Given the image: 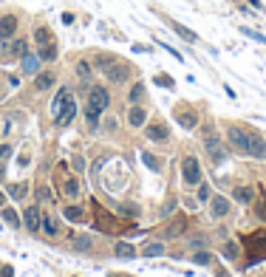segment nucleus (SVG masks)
Returning a JSON list of instances; mask_svg holds the SVG:
<instances>
[{
    "label": "nucleus",
    "instance_id": "nucleus-1",
    "mask_svg": "<svg viewBox=\"0 0 266 277\" xmlns=\"http://www.w3.org/2000/svg\"><path fill=\"white\" fill-rule=\"evenodd\" d=\"M111 105V93L105 91L102 85H94L91 91H88V105H85V122H88V128L94 130L96 125H99L102 114L108 110Z\"/></svg>",
    "mask_w": 266,
    "mask_h": 277
},
{
    "label": "nucleus",
    "instance_id": "nucleus-2",
    "mask_svg": "<svg viewBox=\"0 0 266 277\" xmlns=\"http://www.w3.org/2000/svg\"><path fill=\"white\" fill-rule=\"evenodd\" d=\"M102 71H105V77H108L111 85H125L130 77H133V68H130L128 63H122V60H102Z\"/></svg>",
    "mask_w": 266,
    "mask_h": 277
},
{
    "label": "nucleus",
    "instance_id": "nucleus-3",
    "mask_svg": "<svg viewBox=\"0 0 266 277\" xmlns=\"http://www.w3.org/2000/svg\"><path fill=\"white\" fill-rule=\"evenodd\" d=\"M201 136H204V150L209 153V158H212L216 164H221L227 153H224V142H221V136H218V130L216 128H204Z\"/></svg>",
    "mask_w": 266,
    "mask_h": 277
},
{
    "label": "nucleus",
    "instance_id": "nucleus-4",
    "mask_svg": "<svg viewBox=\"0 0 266 277\" xmlns=\"http://www.w3.org/2000/svg\"><path fill=\"white\" fill-rule=\"evenodd\" d=\"M181 173H184V184H201V164L195 156H187L181 161Z\"/></svg>",
    "mask_w": 266,
    "mask_h": 277
},
{
    "label": "nucleus",
    "instance_id": "nucleus-5",
    "mask_svg": "<svg viewBox=\"0 0 266 277\" xmlns=\"http://www.w3.org/2000/svg\"><path fill=\"white\" fill-rule=\"evenodd\" d=\"M74 114H77V102H74V93H68L65 102H63V107H60V114L54 116V122H57L60 128H63V125H71Z\"/></svg>",
    "mask_w": 266,
    "mask_h": 277
},
{
    "label": "nucleus",
    "instance_id": "nucleus-6",
    "mask_svg": "<svg viewBox=\"0 0 266 277\" xmlns=\"http://www.w3.org/2000/svg\"><path fill=\"white\" fill-rule=\"evenodd\" d=\"M20 29V20L15 15H3L0 17V40H12Z\"/></svg>",
    "mask_w": 266,
    "mask_h": 277
},
{
    "label": "nucleus",
    "instance_id": "nucleus-7",
    "mask_svg": "<svg viewBox=\"0 0 266 277\" xmlns=\"http://www.w3.org/2000/svg\"><path fill=\"white\" fill-rule=\"evenodd\" d=\"M227 136H230V144L238 150V153H246V144H249V133H246L244 128H230V130H227Z\"/></svg>",
    "mask_w": 266,
    "mask_h": 277
},
{
    "label": "nucleus",
    "instance_id": "nucleus-8",
    "mask_svg": "<svg viewBox=\"0 0 266 277\" xmlns=\"http://www.w3.org/2000/svg\"><path fill=\"white\" fill-rule=\"evenodd\" d=\"M144 136H147L150 142H167V139H170V130H167L165 122H150L147 130H144Z\"/></svg>",
    "mask_w": 266,
    "mask_h": 277
},
{
    "label": "nucleus",
    "instance_id": "nucleus-9",
    "mask_svg": "<svg viewBox=\"0 0 266 277\" xmlns=\"http://www.w3.org/2000/svg\"><path fill=\"white\" fill-rule=\"evenodd\" d=\"M246 156H252V158H266V142H263V136H258V133H249V144H246Z\"/></svg>",
    "mask_w": 266,
    "mask_h": 277
},
{
    "label": "nucleus",
    "instance_id": "nucleus-10",
    "mask_svg": "<svg viewBox=\"0 0 266 277\" xmlns=\"http://www.w3.org/2000/svg\"><path fill=\"white\" fill-rule=\"evenodd\" d=\"M40 63H43V60L37 57V54H23L20 57V71L26 74V77H37V74H40Z\"/></svg>",
    "mask_w": 266,
    "mask_h": 277
},
{
    "label": "nucleus",
    "instance_id": "nucleus-11",
    "mask_svg": "<svg viewBox=\"0 0 266 277\" xmlns=\"http://www.w3.org/2000/svg\"><path fill=\"white\" fill-rule=\"evenodd\" d=\"M176 122H179L184 130H193L195 125H198V116H195L193 110H181V107H176Z\"/></svg>",
    "mask_w": 266,
    "mask_h": 277
},
{
    "label": "nucleus",
    "instance_id": "nucleus-12",
    "mask_svg": "<svg viewBox=\"0 0 266 277\" xmlns=\"http://www.w3.org/2000/svg\"><path fill=\"white\" fill-rule=\"evenodd\" d=\"M209 201H212V209H209L212 218H224V215L230 212V201L224 198V195H216V198H209Z\"/></svg>",
    "mask_w": 266,
    "mask_h": 277
},
{
    "label": "nucleus",
    "instance_id": "nucleus-13",
    "mask_svg": "<svg viewBox=\"0 0 266 277\" xmlns=\"http://www.w3.org/2000/svg\"><path fill=\"white\" fill-rule=\"evenodd\" d=\"M144 119H147L144 107H139V105H133V107H130V114H128V125H130V128H142V125H144Z\"/></svg>",
    "mask_w": 266,
    "mask_h": 277
},
{
    "label": "nucleus",
    "instance_id": "nucleus-14",
    "mask_svg": "<svg viewBox=\"0 0 266 277\" xmlns=\"http://www.w3.org/2000/svg\"><path fill=\"white\" fill-rule=\"evenodd\" d=\"M26 229H29V232H40V209H37V206H29V209H26Z\"/></svg>",
    "mask_w": 266,
    "mask_h": 277
},
{
    "label": "nucleus",
    "instance_id": "nucleus-15",
    "mask_svg": "<svg viewBox=\"0 0 266 277\" xmlns=\"http://www.w3.org/2000/svg\"><path fill=\"white\" fill-rule=\"evenodd\" d=\"M232 198L238 204H249V201H255V192H252V187H235L232 190Z\"/></svg>",
    "mask_w": 266,
    "mask_h": 277
},
{
    "label": "nucleus",
    "instance_id": "nucleus-16",
    "mask_svg": "<svg viewBox=\"0 0 266 277\" xmlns=\"http://www.w3.org/2000/svg\"><path fill=\"white\" fill-rule=\"evenodd\" d=\"M170 26H173V31H176L181 40H187V43H198V34H195V31H190L187 26H181V23H170Z\"/></svg>",
    "mask_w": 266,
    "mask_h": 277
},
{
    "label": "nucleus",
    "instance_id": "nucleus-17",
    "mask_svg": "<svg viewBox=\"0 0 266 277\" xmlns=\"http://www.w3.org/2000/svg\"><path fill=\"white\" fill-rule=\"evenodd\" d=\"M54 79H57V77H54L51 71H45V74H37V79H34V88H37V91H48V88L54 85Z\"/></svg>",
    "mask_w": 266,
    "mask_h": 277
},
{
    "label": "nucleus",
    "instance_id": "nucleus-18",
    "mask_svg": "<svg viewBox=\"0 0 266 277\" xmlns=\"http://www.w3.org/2000/svg\"><path fill=\"white\" fill-rule=\"evenodd\" d=\"M37 57L43 60V63H51V60H57V43H48V45H43Z\"/></svg>",
    "mask_w": 266,
    "mask_h": 277
},
{
    "label": "nucleus",
    "instance_id": "nucleus-19",
    "mask_svg": "<svg viewBox=\"0 0 266 277\" xmlns=\"http://www.w3.org/2000/svg\"><path fill=\"white\" fill-rule=\"evenodd\" d=\"M40 227H43V229H45V235H51V238H54V235L60 232L57 220L51 218V215H43V218H40Z\"/></svg>",
    "mask_w": 266,
    "mask_h": 277
},
{
    "label": "nucleus",
    "instance_id": "nucleus-20",
    "mask_svg": "<svg viewBox=\"0 0 266 277\" xmlns=\"http://www.w3.org/2000/svg\"><path fill=\"white\" fill-rule=\"evenodd\" d=\"M68 93H71L68 88H60V91H57V96H54V102H51V114H54V116L60 114V107H63V102H65V96H68Z\"/></svg>",
    "mask_w": 266,
    "mask_h": 277
},
{
    "label": "nucleus",
    "instance_id": "nucleus-21",
    "mask_svg": "<svg viewBox=\"0 0 266 277\" xmlns=\"http://www.w3.org/2000/svg\"><path fill=\"white\" fill-rule=\"evenodd\" d=\"M114 255H116V257H136V249L130 246V243H116Z\"/></svg>",
    "mask_w": 266,
    "mask_h": 277
},
{
    "label": "nucleus",
    "instance_id": "nucleus-22",
    "mask_svg": "<svg viewBox=\"0 0 266 277\" xmlns=\"http://www.w3.org/2000/svg\"><path fill=\"white\" fill-rule=\"evenodd\" d=\"M26 192H29V184H26V181H23V184H12V187H9V195H12L15 201L26 198Z\"/></svg>",
    "mask_w": 266,
    "mask_h": 277
},
{
    "label": "nucleus",
    "instance_id": "nucleus-23",
    "mask_svg": "<svg viewBox=\"0 0 266 277\" xmlns=\"http://www.w3.org/2000/svg\"><path fill=\"white\" fill-rule=\"evenodd\" d=\"M238 252H241V249H238L235 241H227V243H224V249H221V255H224V257H230V260H235Z\"/></svg>",
    "mask_w": 266,
    "mask_h": 277
},
{
    "label": "nucleus",
    "instance_id": "nucleus-24",
    "mask_svg": "<svg viewBox=\"0 0 266 277\" xmlns=\"http://www.w3.org/2000/svg\"><path fill=\"white\" fill-rule=\"evenodd\" d=\"M34 37H37V45H40V48H43V45H48V43H54V40H51V31H48V29H37Z\"/></svg>",
    "mask_w": 266,
    "mask_h": 277
},
{
    "label": "nucleus",
    "instance_id": "nucleus-25",
    "mask_svg": "<svg viewBox=\"0 0 266 277\" xmlns=\"http://www.w3.org/2000/svg\"><path fill=\"white\" fill-rule=\"evenodd\" d=\"M77 77L79 79H91V65H88V60H79L77 63Z\"/></svg>",
    "mask_w": 266,
    "mask_h": 277
},
{
    "label": "nucleus",
    "instance_id": "nucleus-26",
    "mask_svg": "<svg viewBox=\"0 0 266 277\" xmlns=\"http://www.w3.org/2000/svg\"><path fill=\"white\" fill-rule=\"evenodd\" d=\"M91 243H94V238H91V235H79L77 241H74V246H77L79 252H85V249H91Z\"/></svg>",
    "mask_w": 266,
    "mask_h": 277
},
{
    "label": "nucleus",
    "instance_id": "nucleus-27",
    "mask_svg": "<svg viewBox=\"0 0 266 277\" xmlns=\"http://www.w3.org/2000/svg\"><path fill=\"white\" fill-rule=\"evenodd\" d=\"M142 96H144V85H139V82H136V85L130 88V93H128L130 105H133V102H139V99H142Z\"/></svg>",
    "mask_w": 266,
    "mask_h": 277
},
{
    "label": "nucleus",
    "instance_id": "nucleus-28",
    "mask_svg": "<svg viewBox=\"0 0 266 277\" xmlns=\"http://www.w3.org/2000/svg\"><path fill=\"white\" fill-rule=\"evenodd\" d=\"M65 192H68L71 198H77V195H79V181H77V178H68V181H65Z\"/></svg>",
    "mask_w": 266,
    "mask_h": 277
},
{
    "label": "nucleus",
    "instance_id": "nucleus-29",
    "mask_svg": "<svg viewBox=\"0 0 266 277\" xmlns=\"http://www.w3.org/2000/svg\"><path fill=\"white\" fill-rule=\"evenodd\" d=\"M144 255L153 257V255H165V243H150V246H144Z\"/></svg>",
    "mask_w": 266,
    "mask_h": 277
},
{
    "label": "nucleus",
    "instance_id": "nucleus-30",
    "mask_svg": "<svg viewBox=\"0 0 266 277\" xmlns=\"http://www.w3.org/2000/svg\"><path fill=\"white\" fill-rule=\"evenodd\" d=\"M65 218H68V220H79V218H82V209H79V206H65Z\"/></svg>",
    "mask_w": 266,
    "mask_h": 277
},
{
    "label": "nucleus",
    "instance_id": "nucleus-31",
    "mask_svg": "<svg viewBox=\"0 0 266 277\" xmlns=\"http://www.w3.org/2000/svg\"><path fill=\"white\" fill-rule=\"evenodd\" d=\"M193 260H195V263H204V266H209V263H212V255H209V252H195Z\"/></svg>",
    "mask_w": 266,
    "mask_h": 277
},
{
    "label": "nucleus",
    "instance_id": "nucleus-32",
    "mask_svg": "<svg viewBox=\"0 0 266 277\" xmlns=\"http://www.w3.org/2000/svg\"><path fill=\"white\" fill-rule=\"evenodd\" d=\"M3 218H6L9 227H17V224H20V220H17V212H15V209H3Z\"/></svg>",
    "mask_w": 266,
    "mask_h": 277
},
{
    "label": "nucleus",
    "instance_id": "nucleus-33",
    "mask_svg": "<svg viewBox=\"0 0 266 277\" xmlns=\"http://www.w3.org/2000/svg\"><path fill=\"white\" fill-rule=\"evenodd\" d=\"M142 161H144V164H147V167H150V170H153V173H158V161H156V158H153V156H150V153H142Z\"/></svg>",
    "mask_w": 266,
    "mask_h": 277
},
{
    "label": "nucleus",
    "instance_id": "nucleus-34",
    "mask_svg": "<svg viewBox=\"0 0 266 277\" xmlns=\"http://www.w3.org/2000/svg\"><path fill=\"white\" fill-rule=\"evenodd\" d=\"M195 198H198V201H209V184H204V181H201V184H198V195H195Z\"/></svg>",
    "mask_w": 266,
    "mask_h": 277
},
{
    "label": "nucleus",
    "instance_id": "nucleus-35",
    "mask_svg": "<svg viewBox=\"0 0 266 277\" xmlns=\"http://www.w3.org/2000/svg\"><path fill=\"white\" fill-rule=\"evenodd\" d=\"M156 85H162V88H173V79L167 77V74H158V77H156Z\"/></svg>",
    "mask_w": 266,
    "mask_h": 277
},
{
    "label": "nucleus",
    "instance_id": "nucleus-36",
    "mask_svg": "<svg viewBox=\"0 0 266 277\" xmlns=\"http://www.w3.org/2000/svg\"><path fill=\"white\" fill-rule=\"evenodd\" d=\"M241 31H244L246 37H252V40H258V43H266V37H263V34H258V31H252V29H246V26H244Z\"/></svg>",
    "mask_w": 266,
    "mask_h": 277
},
{
    "label": "nucleus",
    "instance_id": "nucleus-37",
    "mask_svg": "<svg viewBox=\"0 0 266 277\" xmlns=\"http://www.w3.org/2000/svg\"><path fill=\"white\" fill-rule=\"evenodd\" d=\"M9 156H12V147L9 144H0V164H6Z\"/></svg>",
    "mask_w": 266,
    "mask_h": 277
},
{
    "label": "nucleus",
    "instance_id": "nucleus-38",
    "mask_svg": "<svg viewBox=\"0 0 266 277\" xmlns=\"http://www.w3.org/2000/svg\"><path fill=\"white\" fill-rule=\"evenodd\" d=\"M102 128H105V130H116V119H114V116L105 119V122H102Z\"/></svg>",
    "mask_w": 266,
    "mask_h": 277
},
{
    "label": "nucleus",
    "instance_id": "nucleus-39",
    "mask_svg": "<svg viewBox=\"0 0 266 277\" xmlns=\"http://www.w3.org/2000/svg\"><path fill=\"white\" fill-rule=\"evenodd\" d=\"M40 198H43V201H51V190H48V187H40Z\"/></svg>",
    "mask_w": 266,
    "mask_h": 277
},
{
    "label": "nucleus",
    "instance_id": "nucleus-40",
    "mask_svg": "<svg viewBox=\"0 0 266 277\" xmlns=\"http://www.w3.org/2000/svg\"><path fill=\"white\" fill-rule=\"evenodd\" d=\"M258 215H260V218L266 220V198H263V201H260V204H258Z\"/></svg>",
    "mask_w": 266,
    "mask_h": 277
},
{
    "label": "nucleus",
    "instance_id": "nucleus-41",
    "mask_svg": "<svg viewBox=\"0 0 266 277\" xmlns=\"http://www.w3.org/2000/svg\"><path fill=\"white\" fill-rule=\"evenodd\" d=\"M0 277H12V266H3V269H0Z\"/></svg>",
    "mask_w": 266,
    "mask_h": 277
},
{
    "label": "nucleus",
    "instance_id": "nucleus-42",
    "mask_svg": "<svg viewBox=\"0 0 266 277\" xmlns=\"http://www.w3.org/2000/svg\"><path fill=\"white\" fill-rule=\"evenodd\" d=\"M3 204H6V195H3V192H0V206H3Z\"/></svg>",
    "mask_w": 266,
    "mask_h": 277
},
{
    "label": "nucleus",
    "instance_id": "nucleus-43",
    "mask_svg": "<svg viewBox=\"0 0 266 277\" xmlns=\"http://www.w3.org/2000/svg\"><path fill=\"white\" fill-rule=\"evenodd\" d=\"M0 91H3V77H0Z\"/></svg>",
    "mask_w": 266,
    "mask_h": 277
}]
</instances>
